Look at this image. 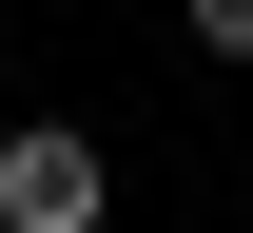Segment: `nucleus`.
I'll use <instances>...</instances> for the list:
<instances>
[{
  "label": "nucleus",
  "mask_w": 253,
  "mask_h": 233,
  "mask_svg": "<svg viewBox=\"0 0 253 233\" xmlns=\"http://www.w3.org/2000/svg\"><path fill=\"white\" fill-rule=\"evenodd\" d=\"M97 214H117L97 117H20V136H0V233H97Z\"/></svg>",
  "instance_id": "f257e3e1"
},
{
  "label": "nucleus",
  "mask_w": 253,
  "mask_h": 233,
  "mask_svg": "<svg viewBox=\"0 0 253 233\" xmlns=\"http://www.w3.org/2000/svg\"><path fill=\"white\" fill-rule=\"evenodd\" d=\"M195 20V59H253V0H175Z\"/></svg>",
  "instance_id": "f03ea898"
}]
</instances>
